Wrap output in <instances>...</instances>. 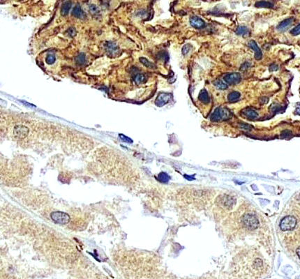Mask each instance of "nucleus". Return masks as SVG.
<instances>
[{"label": "nucleus", "mask_w": 300, "mask_h": 279, "mask_svg": "<svg viewBox=\"0 0 300 279\" xmlns=\"http://www.w3.org/2000/svg\"><path fill=\"white\" fill-rule=\"evenodd\" d=\"M72 6V2L71 1H67L62 4V8H61V14L63 16H67L70 11L71 8Z\"/></svg>", "instance_id": "nucleus-13"}, {"label": "nucleus", "mask_w": 300, "mask_h": 279, "mask_svg": "<svg viewBox=\"0 0 300 279\" xmlns=\"http://www.w3.org/2000/svg\"><path fill=\"white\" fill-rule=\"evenodd\" d=\"M90 12H91L92 14H96L99 12V9H98V8L97 7L95 4L90 5Z\"/></svg>", "instance_id": "nucleus-25"}, {"label": "nucleus", "mask_w": 300, "mask_h": 279, "mask_svg": "<svg viewBox=\"0 0 300 279\" xmlns=\"http://www.w3.org/2000/svg\"><path fill=\"white\" fill-rule=\"evenodd\" d=\"M140 62L145 67L149 68V69H155V68H156L155 65L152 62H149L147 59L144 58V57H140Z\"/></svg>", "instance_id": "nucleus-19"}, {"label": "nucleus", "mask_w": 300, "mask_h": 279, "mask_svg": "<svg viewBox=\"0 0 300 279\" xmlns=\"http://www.w3.org/2000/svg\"><path fill=\"white\" fill-rule=\"evenodd\" d=\"M295 113L297 115H300V103H298L296 106L295 109Z\"/></svg>", "instance_id": "nucleus-31"}, {"label": "nucleus", "mask_w": 300, "mask_h": 279, "mask_svg": "<svg viewBox=\"0 0 300 279\" xmlns=\"http://www.w3.org/2000/svg\"><path fill=\"white\" fill-rule=\"evenodd\" d=\"M293 18H288V19H286L283 21H282V22L278 25V30L280 31V32H284V31H286L288 27H290L291 26L292 23L293 22Z\"/></svg>", "instance_id": "nucleus-10"}, {"label": "nucleus", "mask_w": 300, "mask_h": 279, "mask_svg": "<svg viewBox=\"0 0 300 279\" xmlns=\"http://www.w3.org/2000/svg\"><path fill=\"white\" fill-rule=\"evenodd\" d=\"M230 117V113L227 109L218 107L212 114L210 119L212 122H219L221 120L227 119Z\"/></svg>", "instance_id": "nucleus-1"}, {"label": "nucleus", "mask_w": 300, "mask_h": 279, "mask_svg": "<svg viewBox=\"0 0 300 279\" xmlns=\"http://www.w3.org/2000/svg\"><path fill=\"white\" fill-rule=\"evenodd\" d=\"M191 49V45H190V44H187V45H184L182 48L183 54H184V55H185V54H187L189 52H190Z\"/></svg>", "instance_id": "nucleus-27"}, {"label": "nucleus", "mask_w": 300, "mask_h": 279, "mask_svg": "<svg viewBox=\"0 0 300 279\" xmlns=\"http://www.w3.org/2000/svg\"><path fill=\"white\" fill-rule=\"evenodd\" d=\"M67 34L70 36V37H73V36L75 35V34H76V32H75V29H74L73 27H70L69 29L67 30Z\"/></svg>", "instance_id": "nucleus-28"}, {"label": "nucleus", "mask_w": 300, "mask_h": 279, "mask_svg": "<svg viewBox=\"0 0 300 279\" xmlns=\"http://www.w3.org/2000/svg\"><path fill=\"white\" fill-rule=\"evenodd\" d=\"M166 177H168V176L167 174H166V173L162 172V173H161V174H160L159 175V180L162 181V182H166V181H167L166 180V179H165V178H166Z\"/></svg>", "instance_id": "nucleus-29"}, {"label": "nucleus", "mask_w": 300, "mask_h": 279, "mask_svg": "<svg viewBox=\"0 0 300 279\" xmlns=\"http://www.w3.org/2000/svg\"><path fill=\"white\" fill-rule=\"evenodd\" d=\"M214 85L217 89H219V90H226V89L227 88V85L226 82L222 81V80H217V81L214 82Z\"/></svg>", "instance_id": "nucleus-18"}, {"label": "nucleus", "mask_w": 300, "mask_h": 279, "mask_svg": "<svg viewBox=\"0 0 300 279\" xmlns=\"http://www.w3.org/2000/svg\"><path fill=\"white\" fill-rule=\"evenodd\" d=\"M190 24L192 27L196 29H200L205 25V22L202 18L198 16H193L190 19Z\"/></svg>", "instance_id": "nucleus-9"}, {"label": "nucleus", "mask_w": 300, "mask_h": 279, "mask_svg": "<svg viewBox=\"0 0 300 279\" xmlns=\"http://www.w3.org/2000/svg\"><path fill=\"white\" fill-rule=\"evenodd\" d=\"M248 32V28L245 26H240L237 29L236 34L237 35H245Z\"/></svg>", "instance_id": "nucleus-21"}, {"label": "nucleus", "mask_w": 300, "mask_h": 279, "mask_svg": "<svg viewBox=\"0 0 300 279\" xmlns=\"http://www.w3.org/2000/svg\"><path fill=\"white\" fill-rule=\"evenodd\" d=\"M172 98V95L169 93H160L155 100V105L158 107H163L168 103Z\"/></svg>", "instance_id": "nucleus-5"}, {"label": "nucleus", "mask_w": 300, "mask_h": 279, "mask_svg": "<svg viewBox=\"0 0 300 279\" xmlns=\"http://www.w3.org/2000/svg\"><path fill=\"white\" fill-rule=\"evenodd\" d=\"M290 33L293 36H297L300 34V24H298L297 26H296L295 27L293 28L290 31Z\"/></svg>", "instance_id": "nucleus-24"}, {"label": "nucleus", "mask_w": 300, "mask_h": 279, "mask_svg": "<svg viewBox=\"0 0 300 279\" xmlns=\"http://www.w3.org/2000/svg\"><path fill=\"white\" fill-rule=\"evenodd\" d=\"M105 48L109 54H115L118 51L117 45L113 42H107L105 44Z\"/></svg>", "instance_id": "nucleus-12"}, {"label": "nucleus", "mask_w": 300, "mask_h": 279, "mask_svg": "<svg viewBox=\"0 0 300 279\" xmlns=\"http://www.w3.org/2000/svg\"><path fill=\"white\" fill-rule=\"evenodd\" d=\"M119 136L120 139H121L124 142H126V143H133V140H132L131 138H128V137L126 136V135H123V134H119Z\"/></svg>", "instance_id": "nucleus-26"}, {"label": "nucleus", "mask_w": 300, "mask_h": 279, "mask_svg": "<svg viewBox=\"0 0 300 279\" xmlns=\"http://www.w3.org/2000/svg\"><path fill=\"white\" fill-rule=\"evenodd\" d=\"M243 222L248 228L252 229V230L256 228L258 225V219L253 214H246L243 218Z\"/></svg>", "instance_id": "nucleus-4"}, {"label": "nucleus", "mask_w": 300, "mask_h": 279, "mask_svg": "<svg viewBox=\"0 0 300 279\" xmlns=\"http://www.w3.org/2000/svg\"><path fill=\"white\" fill-rule=\"evenodd\" d=\"M29 133V128L23 125H18L14 128V134L19 138H24Z\"/></svg>", "instance_id": "nucleus-7"}, {"label": "nucleus", "mask_w": 300, "mask_h": 279, "mask_svg": "<svg viewBox=\"0 0 300 279\" xmlns=\"http://www.w3.org/2000/svg\"><path fill=\"white\" fill-rule=\"evenodd\" d=\"M145 80H146V77L144 74L138 73V74H137V75H135V77H134V81L136 84H138V85H140V84L144 82Z\"/></svg>", "instance_id": "nucleus-20"}, {"label": "nucleus", "mask_w": 300, "mask_h": 279, "mask_svg": "<svg viewBox=\"0 0 300 279\" xmlns=\"http://www.w3.org/2000/svg\"><path fill=\"white\" fill-rule=\"evenodd\" d=\"M224 81L228 85H236L241 81V75L239 73H231L225 75L223 77Z\"/></svg>", "instance_id": "nucleus-6"}, {"label": "nucleus", "mask_w": 300, "mask_h": 279, "mask_svg": "<svg viewBox=\"0 0 300 279\" xmlns=\"http://www.w3.org/2000/svg\"><path fill=\"white\" fill-rule=\"evenodd\" d=\"M255 6L257 8H267V9H270V8H272L274 5L272 3L269 2V1H257L255 4Z\"/></svg>", "instance_id": "nucleus-16"}, {"label": "nucleus", "mask_w": 300, "mask_h": 279, "mask_svg": "<svg viewBox=\"0 0 300 279\" xmlns=\"http://www.w3.org/2000/svg\"><path fill=\"white\" fill-rule=\"evenodd\" d=\"M241 94L238 92H232L227 95V100L230 102H235L240 99Z\"/></svg>", "instance_id": "nucleus-17"}, {"label": "nucleus", "mask_w": 300, "mask_h": 279, "mask_svg": "<svg viewBox=\"0 0 300 279\" xmlns=\"http://www.w3.org/2000/svg\"><path fill=\"white\" fill-rule=\"evenodd\" d=\"M297 255L299 256V259H300V247H299L297 249Z\"/></svg>", "instance_id": "nucleus-33"}, {"label": "nucleus", "mask_w": 300, "mask_h": 279, "mask_svg": "<svg viewBox=\"0 0 300 279\" xmlns=\"http://www.w3.org/2000/svg\"><path fill=\"white\" fill-rule=\"evenodd\" d=\"M198 98L200 100L201 103L204 104H207L209 103L210 101V98H209V96L208 94V92H207L206 90H202L200 91V94H199Z\"/></svg>", "instance_id": "nucleus-11"}, {"label": "nucleus", "mask_w": 300, "mask_h": 279, "mask_svg": "<svg viewBox=\"0 0 300 279\" xmlns=\"http://www.w3.org/2000/svg\"><path fill=\"white\" fill-rule=\"evenodd\" d=\"M278 69V67L277 65H276V64H272V65L270 66L269 67V70L271 71H277Z\"/></svg>", "instance_id": "nucleus-30"}, {"label": "nucleus", "mask_w": 300, "mask_h": 279, "mask_svg": "<svg viewBox=\"0 0 300 279\" xmlns=\"http://www.w3.org/2000/svg\"><path fill=\"white\" fill-rule=\"evenodd\" d=\"M50 217L54 222L61 225H66L69 223L71 220L70 216L67 213L59 212V211L51 213Z\"/></svg>", "instance_id": "nucleus-2"}, {"label": "nucleus", "mask_w": 300, "mask_h": 279, "mask_svg": "<svg viewBox=\"0 0 300 279\" xmlns=\"http://www.w3.org/2000/svg\"><path fill=\"white\" fill-rule=\"evenodd\" d=\"M20 101L22 102V103H24V105H27V106H29V107H35V106H34V105H33L32 104H30V103H27V102L24 101V100H20Z\"/></svg>", "instance_id": "nucleus-32"}, {"label": "nucleus", "mask_w": 300, "mask_h": 279, "mask_svg": "<svg viewBox=\"0 0 300 279\" xmlns=\"http://www.w3.org/2000/svg\"><path fill=\"white\" fill-rule=\"evenodd\" d=\"M296 222V219L293 216H286L281 220L280 227L283 231L293 230L295 227Z\"/></svg>", "instance_id": "nucleus-3"}, {"label": "nucleus", "mask_w": 300, "mask_h": 279, "mask_svg": "<svg viewBox=\"0 0 300 279\" xmlns=\"http://www.w3.org/2000/svg\"><path fill=\"white\" fill-rule=\"evenodd\" d=\"M243 114L246 117L250 119H255L258 117V113L251 109H246L243 111Z\"/></svg>", "instance_id": "nucleus-14"}, {"label": "nucleus", "mask_w": 300, "mask_h": 279, "mask_svg": "<svg viewBox=\"0 0 300 279\" xmlns=\"http://www.w3.org/2000/svg\"><path fill=\"white\" fill-rule=\"evenodd\" d=\"M248 47H250V48L254 51L255 53V58L257 60H260L263 57V53H262L261 50L260 49V48L258 47V45H257V43H255V41L251 40L248 42Z\"/></svg>", "instance_id": "nucleus-8"}, {"label": "nucleus", "mask_w": 300, "mask_h": 279, "mask_svg": "<svg viewBox=\"0 0 300 279\" xmlns=\"http://www.w3.org/2000/svg\"><path fill=\"white\" fill-rule=\"evenodd\" d=\"M55 60H56V58H55V55H53V54H48L45 59L46 63H47L48 64H49V65L53 64L55 62Z\"/></svg>", "instance_id": "nucleus-23"}, {"label": "nucleus", "mask_w": 300, "mask_h": 279, "mask_svg": "<svg viewBox=\"0 0 300 279\" xmlns=\"http://www.w3.org/2000/svg\"><path fill=\"white\" fill-rule=\"evenodd\" d=\"M75 61H76V63L77 64H79V65H82V64L85 63V55L83 53L79 54L77 56Z\"/></svg>", "instance_id": "nucleus-22"}, {"label": "nucleus", "mask_w": 300, "mask_h": 279, "mask_svg": "<svg viewBox=\"0 0 300 279\" xmlns=\"http://www.w3.org/2000/svg\"><path fill=\"white\" fill-rule=\"evenodd\" d=\"M72 14H73V16L77 18H83L85 17V14H84L83 11H82L81 6L79 4L76 5L74 7L73 11H72Z\"/></svg>", "instance_id": "nucleus-15"}]
</instances>
